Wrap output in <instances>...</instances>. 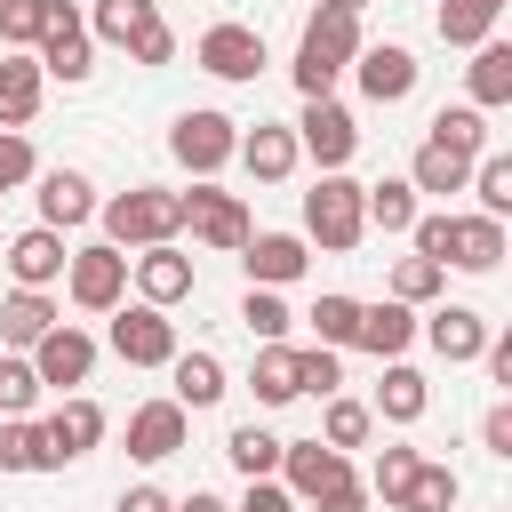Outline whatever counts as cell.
I'll list each match as a JSON object with an SVG mask.
<instances>
[{
	"instance_id": "cell-14",
	"label": "cell",
	"mask_w": 512,
	"mask_h": 512,
	"mask_svg": "<svg viewBox=\"0 0 512 512\" xmlns=\"http://www.w3.org/2000/svg\"><path fill=\"white\" fill-rule=\"evenodd\" d=\"M344 472H352V456H344V448H328V440H288V448H280V488H288L296 504L328 496Z\"/></svg>"
},
{
	"instance_id": "cell-4",
	"label": "cell",
	"mask_w": 512,
	"mask_h": 512,
	"mask_svg": "<svg viewBox=\"0 0 512 512\" xmlns=\"http://www.w3.org/2000/svg\"><path fill=\"white\" fill-rule=\"evenodd\" d=\"M304 240H320L328 256H344V248L368 240V216H360V184L352 176H320L304 192Z\"/></svg>"
},
{
	"instance_id": "cell-48",
	"label": "cell",
	"mask_w": 512,
	"mask_h": 512,
	"mask_svg": "<svg viewBox=\"0 0 512 512\" xmlns=\"http://www.w3.org/2000/svg\"><path fill=\"white\" fill-rule=\"evenodd\" d=\"M40 176V160H32V136H0V200L16 192V184H32Z\"/></svg>"
},
{
	"instance_id": "cell-8",
	"label": "cell",
	"mask_w": 512,
	"mask_h": 512,
	"mask_svg": "<svg viewBox=\"0 0 512 512\" xmlns=\"http://www.w3.org/2000/svg\"><path fill=\"white\" fill-rule=\"evenodd\" d=\"M184 232L200 240V248H224V256H240L248 248V208H240V192H216V184H192L184 192Z\"/></svg>"
},
{
	"instance_id": "cell-21",
	"label": "cell",
	"mask_w": 512,
	"mask_h": 512,
	"mask_svg": "<svg viewBox=\"0 0 512 512\" xmlns=\"http://www.w3.org/2000/svg\"><path fill=\"white\" fill-rule=\"evenodd\" d=\"M40 96H48V72L32 56H8L0 64V136H24L32 112H40Z\"/></svg>"
},
{
	"instance_id": "cell-2",
	"label": "cell",
	"mask_w": 512,
	"mask_h": 512,
	"mask_svg": "<svg viewBox=\"0 0 512 512\" xmlns=\"http://www.w3.org/2000/svg\"><path fill=\"white\" fill-rule=\"evenodd\" d=\"M96 224H104V240L128 256V248H168L176 232H184V192H168V184H128V192H112V200H96Z\"/></svg>"
},
{
	"instance_id": "cell-25",
	"label": "cell",
	"mask_w": 512,
	"mask_h": 512,
	"mask_svg": "<svg viewBox=\"0 0 512 512\" xmlns=\"http://www.w3.org/2000/svg\"><path fill=\"white\" fill-rule=\"evenodd\" d=\"M464 88H472V112L512 104V40H480L472 64H464Z\"/></svg>"
},
{
	"instance_id": "cell-55",
	"label": "cell",
	"mask_w": 512,
	"mask_h": 512,
	"mask_svg": "<svg viewBox=\"0 0 512 512\" xmlns=\"http://www.w3.org/2000/svg\"><path fill=\"white\" fill-rule=\"evenodd\" d=\"M336 8H352V16H360V8H368V0H336Z\"/></svg>"
},
{
	"instance_id": "cell-24",
	"label": "cell",
	"mask_w": 512,
	"mask_h": 512,
	"mask_svg": "<svg viewBox=\"0 0 512 512\" xmlns=\"http://www.w3.org/2000/svg\"><path fill=\"white\" fill-rule=\"evenodd\" d=\"M168 376H176V392H168V400H176L184 416H200V408H216V400L232 392L216 352H176V360H168Z\"/></svg>"
},
{
	"instance_id": "cell-1",
	"label": "cell",
	"mask_w": 512,
	"mask_h": 512,
	"mask_svg": "<svg viewBox=\"0 0 512 512\" xmlns=\"http://www.w3.org/2000/svg\"><path fill=\"white\" fill-rule=\"evenodd\" d=\"M352 56H360V16L336 8V0H320L304 16V40H296V88H304V104L336 96V80L352 72Z\"/></svg>"
},
{
	"instance_id": "cell-27",
	"label": "cell",
	"mask_w": 512,
	"mask_h": 512,
	"mask_svg": "<svg viewBox=\"0 0 512 512\" xmlns=\"http://www.w3.org/2000/svg\"><path fill=\"white\" fill-rule=\"evenodd\" d=\"M432 24H440V40H448V48H480V40H496L504 0H440V8H432Z\"/></svg>"
},
{
	"instance_id": "cell-38",
	"label": "cell",
	"mask_w": 512,
	"mask_h": 512,
	"mask_svg": "<svg viewBox=\"0 0 512 512\" xmlns=\"http://www.w3.org/2000/svg\"><path fill=\"white\" fill-rule=\"evenodd\" d=\"M288 320H296V312L280 304V288H248V296H240V328H248L256 344H288Z\"/></svg>"
},
{
	"instance_id": "cell-39",
	"label": "cell",
	"mask_w": 512,
	"mask_h": 512,
	"mask_svg": "<svg viewBox=\"0 0 512 512\" xmlns=\"http://www.w3.org/2000/svg\"><path fill=\"white\" fill-rule=\"evenodd\" d=\"M368 432H376V416H368V400H344V392H328V416H320V440H328V448H368Z\"/></svg>"
},
{
	"instance_id": "cell-45",
	"label": "cell",
	"mask_w": 512,
	"mask_h": 512,
	"mask_svg": "<svg viewBox=\"0 0 512 512\" xmlns=\"http://www.w3.org/2000/svg\"><path fill=\"white\" fill-rule=\"evenodd\" d=\"M336 384H344V352H328V344H304V352H296V392H320V400H328Z\"/></svg>"
},
{
	"instance_id": "cell-16",
	"label": "cell",
	"mask_w": 512,
	"mask_h": 512,
	"mask_svg": "<svg viewBox=\"0 0 512 512\" xmlns=\"http://www.w3.org/2000/svg\"><path fill=\"white\" fill-rule=\"evenodd\" d=\"M416 328H424V344H432V352H440L448 368L480 360V352H488V336H496V328H488V320H480L472 304H432V312H424Z\"/></svg>"
},
{
	"instance_id": "cell-49",
	"label": "cell",
	"mask_w": 512,
	"mask_h": 512,
	"mask_svg": "<svg viewBox=\"0 0 512 512\" xmlns=\"http://www.w3.org/2000/svg\"><path fill=\"white\" fill-rule=\"evenodd\" d=\"M480 448H488V456H512V400H496V408L480 416Z\"/></svg>"
},
{
	"instance_id": "cell-44",
	"label": "cell",
	"mask_w": 512,
	"mask_h": 512,
	"mask_svg": "<svg viewBox=\"0 0 512 512\" xmlns=\"http://www.w3.org/2000/svg\"><path fill=\"white\" fill-rule=\"evenodd\" d=\"M40 16H48V0H0V48L32 56L40 48Z\"/></svg>"
},
{
	"instance_id": "cell-26",
	"label": "cell",
	"mask_w": 512,
	"mask_h": 512,
	"mask_svg": "<svg viewBox=\"0 0 512 512\" xmlns=\"http://www.w3.org/2000/svg\"><path fill=\"white\" fill-rule=\"evenodd\" d=\"M432 408V384L408 368V360H384V384H376V400H368V416H384V424H416Z\"/></svg>"
},
{
	"instance_id": "cell-56",
	"label": "cell",
	"mask_w": 512,
	"mask_h": 512,
	"mask_svg": "<svg viewBox=\"0 0 512 512\" xmlns=\"http://www.w3.org/2000/svg\"><path fill=\"white\" fill-rule=\"evenodd\" d=\"M0 240H8V232H0Z\"/></svg>"
},
{
	"instance_id": "cell-28",
	"label": "cell",
	"mask_w": 512,
	"mask_h": 512,
	"mask_svg": "<svg viewBox=\"0 0 512 512\" xmlns=\"http://www.w3.org/2000/svg\"><path fill=\"white\" fill-rule=\"evenodd\" d=\"M360 216H368V232H408L424 208H416L408 176H384V184H360Z\"/></svg>"
},
{
	"instance_id": "cell-10",
	"label": "cell",
	"mask_w": 512,
	"mask_h": 512,
	"mask_svg": "<svg viewBox=\"0 0 512 512\" xmlns=\"http://www.w3.org/2000/svg\"><path fill=\"white\" fill-rule=\"evenodd\" d=\"M416 56L400 48V40H360V56H352V80H360V96L368 104H408L416 96Z\"/></svg>"
},
{
	"instance_id": "cell-13",
	"label": "cell",
	"mask_w": 512,
	"mask_h": 512,
	"mask_svg": "<svg viewBox=\"0 0 512 512\" xmlns=\"http://www.w3.org/2000/svg\"><path fill=\"white\" fill-rule=\"evenodd\" d=\"M128 280H136V304L168 312V304L192 296V256H184L176 240H168V248H136V256H128Z\"/></svg>"
},
{
	"instance_id": "cell-9",
	"label": "cell",
	"mask_w": 512,
	"mask_h": 512,
	"mask_svg": "<svg viewBox=\"0 0 512 512\" xmlns=\"http://www.w3.org/2000/svg\"><path fill=\"white\" fill-rule=\"evenodd\" d=\"M104 344H112L128 368H168V360L184 352V344H176V320H168V312H152V304H120Z\"/></svg>"
},
{
	"instance_id": "cell-54",
	"label": "cell",
	"mask_w": 512,
	"mask_h": 512,
	"mask_svg": "<svg viewBox=\"0 0 512 512\" xmlns=\"http://www.w3.org/2000/svg\"><path fill=\"white\" fill-rule=\"evenodd\" d=\"M176 512H232V504H224V496H208V488H192V496H184Z\"/></svg>"
},
{
	"instance_id": "cell-23",
	"label": "cell",
	"mask_w": 512,
	"mask_h": 512,
	"mask_svg": "<svg viewBox=\"0 0 512 512\" xmlns=\"http://www.w3.org/2000/svg\"><path fill=\"white\" fill-rule=\"evenodd\" d=\"M352 344H360V352H376V360H400V352L416 344V312H408V304H392V296H384V304H360Z\"/></svg>"
},
{
	"instance_id": "cell-29",
	"label": "cell",
	"mask_w": 512,
	"mask_h": 512,
	"mask_svg": "<svg viewBox=\"0 0 512 512\" xmlns=\"http://www.w3.org/2000/svg\"><path fill=\"white\" fill-rule=\"evenodd\" d=\"M248 392H256V408H288V400H304V392H296V344H256Z\"/></svg>"
},
{
	"instance_id": "cell-18",
	"label": "cell",
	"mask_w": 512,
	"mask_h": 512,
	"mask_svg": "<svg viewBox=\"0 0 512 512\" xmlns=\"http://www.w3.org/2000/svg\"><path fill=\"white\" fill-rule=\"evenodd\" d=\"M32 184H40L32 200H40V224H48V232H80V224L96 216V184H88L80 168H40Z\"/></svg>"
},
{
	"instance_id": "cell-5",
	"label": "cell",
	"mask_w": 512,
	"mask_h": 512,
	"mask_svg": "<svg viewBox=\"0 0 512 512\" xmlns=\"http://www.w3.org/2000/svg\"><path fill=\"white\" fill-rule=\"evenodd\" d=\"M96 40H88V16L72 8V0H48V16H40V48H32V64L48 72V80H64V88H80L96 64Z\"/></svg>"
},
{
	"instance_id": "cell-53",
	"label": "cell",
	"mask_w": 512,
	"mask_h": 512,
	"mask_svg": "<svg viewBox=\"0 0 512 512\" xmlns=\"http://www.w3.org/2000/svg\"><path fill=\"white\" fill-rule=\"evenodd\" d=\"M488 376H496V392H512V336H488Z\"/></svg>"
},
{
	"instance_id": "cell-7",
	"label": "cell",
	"mask_w": 512,
	"mask_h": 512,
	"mask_svg": "<svg viewBox=\"0 0 512 512\" xmlns=\"http://www.w3.org/2000/svg\"><path fill=\"white\" fill-rule=\"evenodd\" d=\"M64 296H72L80 312H120V304H128V256H120L112 240L72 248V264H64Z\"/></svg>"
},
{
	"instance_id": "cell-51",
	"label": "cell",
	"mask_w": 512,
	"mask_h": 512,
	"mask_svg": "<svg viewBox=\"0 0 512 512\" xmlns=\"http://www.w3.org/2000/svg\"><path fill=\"white\" fill-rule=\"evenodd\" d=\"M232 512H296V496H288L280 480H248V496H240Z\"/></svg>"
},
{
	"instance_id": "cell-6",
	"label": "cell",
	"mask_w": 512,
	"mask_h": 512,
	"mask_svg": "<svg viewBox=\"0 0 512 512\" xmlns=\"http://www.w3.org/2000/svg\"><path fill=\"white\" fill-rule=\"evenodd\" d=\"M352 152H360V120H352L336 96H312L304 120H296V160H312L320 176H344Z\"/></svg>"
},
{
	"instance_id": "cell-36",
	"label": "cell",
	"mask_w": 512,
	"mask_h": 512,
	"mask_svg": "<svg viewBox=\"0 0 512 512\" xmlns=\"http://www.w3.org/2000/svg\"><path fill=\"white\" fill-rule=\"evenodd\" d=\"M160 16V0H96V16H88V40H112V48H128L144 24Z\"/></svg>"
},
{
	"instance_id": "cell-35",
	"label": "cell",
	"mask_w": 512,
	"mask_h": 512,
	"mask_svg": "<svg viewBox=\"0 0 512 512\" xmlns=\"http://www.w3.org/2000/svg\"><path fill=\"white\" fill-rule=\"evenodd\" d=\"M464 192H480V208L472 216H512V152H480L472 160V176H464Z\"/></svg>"
},
{
	"instance_id": "cell-37",
	"label": "cell",
	"mask_w": 512,
	"mask_h": 512,
	"mask_svg": "<svg viewBox=\"0 0 512 512\" xmlns=\"http://www.w3.org/2000/svg\"><path fill=\"white\" fill-rule=\"evenodd\" d=\"M456 496H464V480L448 472V464H416V480H408V496H400V512H456Z\"/></svg>"
},
{
	"instance_id": "cell-32",
	"label": "cell",
	"mask_w": 512,
	"mask_h": 512,
	"mask_svg": "<svg viewBox=\"0 0 512 512\" xmlns=\"http://www.w3.org/2000/svg\"><path fill=\"white\" fill-rule=\"evenodd\" d=\"M48 432H56V448H64V464H72V456H88V448L104 440V408H96L88 392H72V400H64V408L48 416Z\"/></svg>"
},
{
	"instance_id": "cell-22",
	"label": "cell",
	"mask_w": 512,
	"mask_h": 512,
	"mask_svg": "<svg viewBox=\"0 0 512 512\" xmlns=\"http://www.w3.org/2000/svg\"><path fill=\"white\" fill-rule=\"evenodd\" d=\"M256 184H280L288 168H296V128H280V120H256L248 136H240V152H232Z\"/></svg>"
},
{
	"instance_id": "cell-40",
	"label": "cell",
	"mask_w": 512,
	"mask_h": 512,
	"mask_svg": "<svg viewBox=\"0 0 512 512\" xmlns=\"http://www.w3.org/2000/svg\"><path fill=\"white\" fill-rule=\"evenodd\" d=\"M304 320H312V336H320L328 352H344V344H352V328H360V296H336V288H328Z\"/></svg>"
},
{
	"instance_id": "cell-17",
	"label": "cell",
	"mask_w": 512,
	"mask_h": 512,
	"mask_svg": "<svg viewBox=\"0 0 512 512\" xmlns=\"http://www.w3.org/2000/svg\"><path fill=\"white\" fill-rule=\"evenodd\" d=\"M184 440H192V416H184L176 400H144V408H128V456H136V464H168Z\"/></svg>"
},
{
	"instance_id": "cell-34",
	"label": "cell",
	"mask_w": 512,
	"mask_h": 512,
	"mask_svg": "<svg viewBox=\"0 0 512 512\" xmlns=\"http://www.w3.org/2000/svg\"><path fill=\"white\" fill-rule=\"evenodd\" d=\"M464 176H472V160H464V152H448V144H424V152L408 160V184H416V192H432V200L464 192Z\"/></svg>"
},
{
	"instance_id": "cell-43",
	"label": "cell",
	"mask_w": 512,
	"mask_h": 512,
	"mask_svg": "<svg viewBox=\"0 0 512 512\" xmlns=\"http://www.w3.org/2000/svg\"><path fill=\"white\" fill-rule=\"evenodd\" d=\"M416 464H424V448H384V456H376V472H368V496H384V504L400 512V496H408Z\"/></svg>"
},
{
	"instance_id": "cell-52",
	"label": "cell",
	"mask_w": 512,
	"mask_h": 512,
	"mask_svg": "<svg viewBox=\"0 0 512 512\" xmlns=\"http://www.w3.org/2000/svg\"><path fill=\"white\" fill-rule=\"evenodd\" d=\"M120 512H176V496L152 488V480H136V488H120Z\"/></svg>"
},
{
	"instance_id": "cell-42",
	"label": "cell",
	"mask_w": 512,
	"mask_h": 512,
	"mask_svg": "<svg viewBox=\"0 0 512 512\" xmlns=\"http://www.w3.org/2000/svg\"><path fill=\"white\" fill-rule=\"evenodd\" d=\"M440 288H448V272H440V264H424V256H400V264H392V304H408V312H416V304H432Z\"/></svg>"
},
{
	"instance_id": "cell-47",
	"label": "cell",
	"mask_w": 512,
	"mask_h": 512,
	"mask_svg": "<svg viewBox=\"0 0 512 512\" xmlns=\"http://www.w3.org/2000/svg\"><path fill=\"white\" fill-rule=\"evenodd\" d=\"M128 64H144V72H160V64H176V32H168V16H152L136 40H128Z\"/></svg>"
},
{
	"instance_id": "cell-31",
	"label": "cell",
	"mask_w": 512,
	"mask_h": 512,
	"mask_svg": "<svg viewBox=\"0 0 512 512\" xmlns=\"http://www.w3.org/2000/svg\"><path fill=\"white\" fill-rule=\"evenodd\" d=\"M280 432H264V424H232V440H224V456H232V472L240 480H280Z\"/></svg>"
},
{
	"instance_id": "cell-46",
	"label": "cell",
	"mask_w": 512,
	"mask_h": 512,
	"mask_svg": "<svg viewBox=\"0 0 512 512\" xmlns=\"http://www.w3.org/2000/svg\"><path fill=\"white\" fill-rule=\"evenodd\" d=\"M408 240H416V256H424V264H440V272H448V248H456V216H448V208H432V216H416V224H408Z\"/></svg>"
},
{
	"instance_id": "cell-41",
	"label": "cell",
	"mask_w": 512,
	"mask_h": 512,
	"mask_svg": "<svg viewBox=\"0 0 512 512\" xmlns=\"http://www.w3.org/2000/svg\"><path fill=\"white\" fill-rule=\"evenodd\" d=\"M32 400H40V376H32V360H24V352H0V424L32 416Z\"/></svg>"
},
{
	"instance_id": "cell-19",
	"label": "cell",
	"mask_w": 512,
	"mask_h": 512,
	"mask_svg": "<svg viewBox=\"0 0 512 512\" xmlns=\"http://www.w3.org/2000/svg\"><path fill=\"white\" fill-rule=\"evenodd\" d=\"M240 264H248V288H288V280H304L312 248H304V232H248Z\"/></svg>"
},
{
	"instance_id": "cell-50",
	"label": "cell",
	"mask_w": 512,
	"mask_h": 512,
	"mask_svg": "<svg viewBox=\"0 0 512 512\" xmlns=\"http://www.w3.org/2000/svg\"><path fill=\"white\" fill-rule=\"evenodd\" d=\"M312 504H320V512H368V480H360V472H344V480H336L328 496H312Z\"/></svg>"
},
{
	"instance_id": "cell-11",
	"label": "cell",
	"mask_w": 512,
	"mask_h": 512,
	"mask_svg": "<svg viewBox=\"0 0 512 512\" xmlns=\"http://www.w3.org/2000/svg\"><path fill=\"white\" fill-rule=\"evenodd\" d=\"M0 264H8V280H16V288H56V280H64V264H72V248H64V232L24 224V232H8V240H0Z\"/></svg>"
},
{
	"instance_id": "cell-30",
	"label": "cell",
	"mask_w": 512,
	"mask_h": 512,
	"mask_svg": "<svg viewBox=\"0 0 512 512\" xmlns=\"http://www.w3.org/2000/svg\"><path fill=\"white\" fill-rule=\"evenodd\" d=\"M448 264H456V272H496V264H504V224H496V216H456Z\"/></svg>"
},
{
	"instance_id": "cell-20",
	"label": "cell",
	"mask_w": 512,
	"mask_h": 512,
	"mask_svg": "<svg viewBox=\"0 0 512 512\" xmlns=\"http://www.w3.org/2000/svg\"><path fill=\"white\" fill-rule=\"evenodd\" d=\"M56 320H64V312H56L48 288H8V296H0V344H8V352H32Z\"/></svg>"
},
{
	"instance_id": "cell-33",
	"label": "cell",
	"mask_w": 512,
	"mask_h": 512,
	"mask_svg": "<svg viewBox=\"0 0 512 512\" xmlns=\"http://www.w3.org/2000/svg\"><path fill=\"white\" fill-rule=\"evenodd\" d=\"M424 144H448V152L480 160V152H488V112H472V104H440V112H432V136H424Z\"/></svg>"
},
{
	"instance_id": "cell-15",
	"label": "cell",
	"mask_w": 512,
	"mask_h": 512,
	"mask_svg": "<svg viewBox=\"0 0 512 512\" xmlns=\"http://www.w3.org/2000/svg\"><path fill=\"white\" fill-rule=\"evenodd\" d=\"M192 56H200V72H216V80H256V72H264V32H256V24H208Z\"/></svg>"
},
{
	"instance_id": "cell-12",
	"label": "cell",
	"mask_w": 512,
	"mask_h": 512,
	"mask_svg": "<svg viewBox=\"0 0 512 512\" xmlns=\"http://www.w3.org/2000/svg\"><path fill=\"white\" fill-rule=\"evenodd\" d=\"M24 360H32L40 392H48V384L64 392V384H88V376H96V336H88V328H72V320H56V328H48Z\"/></svg>"
},
{
	"instance_id": "cell-3",
	"label": "cell",
	"mask_w": 512,
	"mask_h": 512,
	"mask_svg": "<svg viewBox=\"0 0 512 512\" xmlns=\"http://www.w3.org/2000/svg\"><path fill=\"white\" fill-rule=\"evenodd\" d=\"M168 152H176V168H192L200 184L240 152V120L232 112H216V104H192V112H176V128H168Z\"/></svg>"
}]
</instances>
